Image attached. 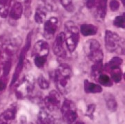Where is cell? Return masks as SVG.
<instances>
[{
	"label": "cell",
	"mask_w": 125,
	"mask_h": 124,
	"mask_svg": "<svg viewBox=\"0 0 125 124\" xmlns=\"http://www.w3.org/2000/svg\"><path fill=\"white\" fill-rule=\"evenodd\" d=\"M97 80L99 84L104 87H111L113 83L111 78L108 76L104 74H101L99 76Z\"/></svg>",
	"instance_id": "23"
},
{
	"label": "cell",
	"mask_w": 125,
	"mask_h": 124,
	"mask_svg": "<svg viewBox=\"0 0 125 124\" xmlns=\"http://www.w3.org/2000/svg\"><path fill=\"white\" fill-rule=\"evenodd\" d=\"M113 24L116 27L125 29V14L118 15L113 20Z\"/></svg>",
	"instance_id": "26"
},
{
	"label": "cell",
	"mask_w": 125,
	"mask_h": 124,
	"mask_svg": "<svg viewBox=\"0 0 125 124\" xmlns=\"http://www.w3.org/2000/svg\"><path fill=\"white\" fill-rule=\"evenodd\" d=\"M75 124H85L83 122H77V123H76Z\"/></svg>",
	"instance_id": "34"
},
{
	"label": "cell",
	"mask_w": 125,
	"mask_h": 124,
	"mask_svg": "<svg viewBox=\"0 0 125 124\" xmlns=\"http://www.w3.org/2000/svg\"><path fill=\"white\" fill-rule=\"evenodd\" d=\"M11 0H0V16L6 18L9 16Z\"/></svg>",
	"instance_id": "20"
},
{
	"label": "cell",
	"mask_w": 125,
	"mask_h": 124,
	"mask_svg": "<svg viewBox=\"0 0 125 124\" xmlns=\"http://www.w3.org/2000/svg\"><path fill=\"white\" fill-rule=\"evenodd\" d=\"M23 13V6L21 3L16 2L9 11V16L13 20H18L22 17Z\"/></svg>",
	"instance_id": "15"
},
{
	"label": "cell",
	"mask_w": 125,
	"mask_h": 124,
	"mask_svg": "<svg viewBox=\"0 0 125 124\" xmlns=\"http://www.w3.org/2000/svg\"><path fill=\"white\" fill-rule=\"evenodd\" d=\"M98 31L97 27L90 24H83L81 25L80 32L83 36H93L97 34Z\"/></svg>",
	"instance_id": "17"
},
{
	"label": "cell",
	"mask_w": 125,
	"mask_h": 124,
	"mask_svg": "<svg viewBox=\"0 0 125 124\" xmlns=\"http://www.w3.org/2000/svg\"><path fill=\"white\" fill-rule=\"evenodd\" d=\"M37 83H38V85L41 89L45 90V89H47L49 88V86H50L49 81L45 78L44 76L40 75L37 79Z\"/></svg>",
	"instance_id": "24"
},
{
	"label": "cell",
	"mask_w": 125,
	"mask_h": 124,
	"mask_svg": "<svg viewBox=\"0 0 125 124\" xmlns=\"http://www.w3.org/2000/svg\"><path fill=\"white\" fill-rule=\"evenodd\" d=\"M61 4L62 5L63 8L67 10L69 12H72L74 10L73 1L72 0H59Z\"/></svg>",
	"instance_id": "27"
},
{
	"label": "cell",
	"mask_w": 125,
	"mask_h": 124,
	"mask_svg": "<svg viewBox=\"0 0 125 124\" xmlns=\"http://www.w3.org/2000/svg\"><path fill=\"white\" fill-rule=\"evenodd\" d=\"M46 18H47V13L45 10L42 9H40V8L37 9V10H36L35 15H34L35 22L38 24H43L46 21Z\"/></svg>",
	"instance_id": "22"
},
{
	"label": "cell",
	"mask_w": 125,
	"mask_h": 124,
	"mask_svg": "<svg viewBox=\"0 0 125 124\" xmlns=\"http://www.w3.org/2000/svg\"><path fill=\"white\" fill-rule=\"evenodd\" d=\"M31 37H32V32H30L27 38V42L25 46L22 48L21 50V52L20 53V56H19V59H18V62L17 63V65L15 69V72L12 78V80H11V83H10V86H13V84L15 83V82L18 80L19 78V76L20 75L21 72L22 71L23 67H24V60H25V57L27 56V53L28 51L29 50L30 46L31 44Z\"/></svg>",
	"instance_id": "6"
},
{
	"label": "cell",
	"mask_w": 125,
	"mask_h": 124,
	"mask_svg": "<svg viewBox=\"0 0 125 124\" xmlns=\"http://www.w3.org/2000/svg\"><path fill=\"white\" fill-rule=\"evenodd\" d=\"M105 47L108 52L113 53L117 51H124V43L115 32L106 31L105 32Z\"/></svg>",
	"instance_id": "5"
},
{
	"label": "cell",
	"mask_w": 125,
	"mask_h": 124,
	"mask_svg": "<svg viewBox=\"0 0 125 124\" xmlns=\"http://www.w3.org/2000/svg\"><path fill=\"white\" fill-rule=\"evenodd\" d=\"M84 91L87 94H99L102 92V87L100 85L90 82L88 80H85Z\"/></svg>",
	"instance_id": "16"
},
{
	"label": "cell",
	"mask_w": 125,
	"mask_h": 124,
	"mask_svg": "<svg viewBox=\"0 0 125 124\" xmlns=\"http://www.w3.org/2000/svg\"><path fill=\"white\" fill-rule=\"evenodd\" d=\"M96 1H97V0H85L86 6L90 9H93L95 6Z\"/></svg>",
	"instance_id": "31"
},
{
	"label": "cell",
	"mask_w": 125,
	"mask_h": 124,
	"mask_svg": "<svg viewBox=\"0 0 125 124\" xmlns=\"http://www.w3.org/2000/svg\"><path fill=\"white\" fill-rule=\"evenodd\" d=\"M47 60V58H42V57H34L33 58L34 64L38 68H42L45 66Z\"/></svg>",
	"instance_id": "28"
},
{
	"label": "cell",
	"mask_w": 125,
	"mask_h": 124,
	"mask_svg": "<svg viewBox=\"0 0 125 124\" xmlns=\"http://www.w3.org/2000/svg\"><path fill=\"white\" fill-rule=\"evenodd\" d=\"M50 111L46 109H41L37 116V124H55L54 116L49 112Z\"/></svg>",
	"instance_id": "13"
},
{
	"label": "cell",
	"mask_w": 125,
	"mask_h": 124,
	"mask_svg": "<svg viewBox=\"0 0 125 124\" xmlns=\"http://www.w3.org/2000/svg\"><path fill=\"white\" fill-rule=\"evenodd\" d=\"M1 51H0V57H1Z\"/></svg>",
	"instance_id": "36"
},
{
	"label": "cell",
	"mask_w": 125,
	"mask_h": 124,
	"mask_svg": "<svg viewBox=\"0 0 125 124\" xmlns=\"http://www.w3.org/2000/svg\"><path fill=\"white\" fill-rule=\"evenodd\" d=\"M105 101L108 110H109L111 112H115L117 110V104L115 98L111 94H105Z\"/></svg>",
	"instance_id": "19"
},
{
	"label": "cell",
	"mask_w": 125,
	"mask_h": 124,
	"mask_svg": "<svg viewBox=\"0 0 125 124\" xmlns=\"http://www.w3.org/2000/svg\"><path fill=\"white\" fill-rule=\"evenodd\" d=\"M44 103L47 110L54 112L58 110L61 105V97L57 91L52 90L44 98Z\"/></svg>",
	"instance_id": "9"
},
{
	"label": "cell",
	"mask_w": 125,
	"mask_h": 124,
	"mask_svg": "<svg viewBox=\"0 0 125 124\" xmlns=\"http://www.w3.org/2000/svg\"><path fill=\"white\" fill-rule=\"evenodd\" d=\"M84 51L88 58L94 63L102 62L104 53L99 42L97 40L92 39L88 40L84 45Z\"/></svg>",
	"instance_id": "3"
},
{
	"label": "cell",
	"mask_w": 125,
	"mask_h": 124,
	"mask_svg": "<svg viewBox=\"0 0 125 124\" xmlns=\"http://www.w3.org/2000/svg\"><path fill=\"white\" fill-rule=\"evenodd\" d=\"M58 26V20L56 17H52L46 19L44 22L43 34L46 39H52L57 31Z\"/></svg>",
	"instance_id": "10"
},
{
	"label": "cell",
	"mask_w": 125,
	"mask_h": 124,
	"mask_svg": "<svg viewBox=\"0 0 125 124\" xmlns=\"http://www.w3.org/2000/svg\"><path fill=\"white\" fill-rule=\"evenodd\" d=\"M36 79L31 74L25 76L16 87L15 94L19 99L31 95L35 87Z\"/></svg>",
	"instance_id": "4"
},
{
	"label": "cell",
	"mask_w": 125,
	"mask_h": 124,
	"mask_svg": "<svg viewBox=\"0 0 125 124\" xmlns=\"http://www.w3.org/2000/svg\"><path fill=\"white\" fill-rule=\"evenodd\" d=\"M120 1L122 3V5H123V6H125V0H120Z\"/></svg>",
	"instance_id": "33"
},
{
	"label": "cell",
	"mask_w": 125,
	"mask_h": 124,
	"mask_svg": "<svg viewBox=\"0 0 125 124\" xmlns=\"http://www.w3.org/2000/svg\"><path fill=\"white\" fill-rule=\"evenodd\" d=\"M6 87V84L4 80L0 78V92L4 91Z\"/></svg>",
	"instance_id": "32"
},
{
	"label": "cell",
	"mask_w": 125,
	"mask_h": 124,
	"mask_svg": "<svg viewBox=\"0 0 125 124\" xmlns=\"http://www.w3.org/2000/svg\"><path fill=\"white\" fill-rule=\"evenodd\" d=\"M22 124H27V123H25V122H24V123H22Z\"/></svg>",
	"instance_id": "35"
},
{
	"label": "cell",
	"mask_w": 125,
	"mask_h": 124,
	"mask_svg": "<svg viewBox=\"0 0 125 124\" xmlns=\"http://www.w3.org/2000/svg\"><path fill=\"white\" fill-rule=\"evenodd\" d=\"M122 62H123L122 59L120 57L118 56L113 57L109 62H108L106 64L105 68L109 71H112L116 69H120L122 64Z\"/></svg>",
	"instance_id": "18"
},
{
	"label": "cell",
	"mask_w": 125,
	"mask_h": 124,
	"mask_svg": "<svg viewBox=\"0 0 125 124\" xmlns=\"http://www.w3.org/2000/svg\"><path fill=\"white\" fill-rule=\"evenodd\" d=\"M95 109H96V105L94 104L88 105L86 109V112H85V116H88L90 119H93Z\"/></svg>",
	"instance_id": "29"
},
{
	"label": "cell",
	"mask_w": 125,
	"mask_h": 124,
	"mask_svg": "<svg viewBox=\"0 0 125 124\" xmlns=\"http://www.w3.org/2000/svg\"><path fill=\"white\" fill-rule=\"evenodd\" d=\"M94 8H95L96 19L99 22H103L107 11V0H97Z\"/></svg>",
	"instance_id": "12"
},
{
	"label": "cell",
	"mask_w": 125,
	"mask_h": 124,
	"mask_svg": "<svg viewBox=\"0 0 125 124\" xmlns=\"http://www.w3.org/2000/svg\"><path fill=\"white\" fill-rule=\"evenodd\" d=\"M67 47L65 41L64 32H61L56 36L54 42L53 51L54 54L60 58H65L67 56Z\"/></svg>",
	"instance_id": "8"
},
{
	"label": "cell",
	"mask_w": 125,
	"mask_h": 124,
	"mask_svg": "<svg viewBox=\"0 0 125 124\" xmlns=\"http://www.w3.org/2000/svg\"><path fill=\"white\" fill-rule=\"evenodd\" d=\"M109 6L112 11H117L120 8V3L117 0H112L109 4Z\"/></svg>",
	"instance_id": "30"
},
{
	"label": "cell",
	"mask_w": 125,
	"mask_h": 124,
	"mask_svg": "<svg viewBox=\"0 0 125 124\" xmlns=\"http://www.w3.org/2000/svg\"><path fill=\"white\" fill-rule=\"evenodd\" d=\"M16 107H11L0 114V124H11L16 115Z\"/></svg>",
	"instance_id": "14"
},
{
	"label": "cell",
	"mask_w": 125,
	"mask_h": 124,
	"mask_svg": "<svg viewBox=\"0 0 125 124\" xmlns=\"http://www.w3.org/2000/svg\"><path fill=\"white\" fill-rule=\"evenodd\" d=\"M72 75L71 67L67 64H61L56 69L55 72V82L60 93L64 94L68 92Z\"/></svg>",
	"instance_id": "1"
},
{
	"label": "cell",
	"mask_w": 125,
	"mask_h": 124,
	"mask_svg": "<svg viewBox=\"0 0 125 124\" xmlns=\"http://www.w3.org/2000/svg\"><path fill=\"white\" fill-rule=\"evenodd\" d=\"M111 79L113 82H115V83H120L122 78V74L120 68L112 70L111 71Z\"/></svg>",
	"instance_id": "25"
},
{
	"label": "cell",
	"mask_w": 125,
	"mask_h": 124,
	"mask_svg": "<svg viewBox=\"0 0 125 124\" xmlns=\"http://www.w3.org/2000/svg\"><path fill=\"white\" fill-rule=\"evenodd\" d=\"M49 53V46L45 40H38L33 46V57H42L47 58Z\"/></svg>",
	"instance_id": "11"
},
{
	"label": "cell",
	"mask_w": 125,
	"mask_h": 124,
	"mask_svg": "<svg viewBox=\"0 0 125 124\" xmlns=\"http://www.w3.org/2000/svg\"><path fill=\"white\" fill-rule=\"evenodd\" d=\"M102 62L94 63L93 65L91 67V77L94 80H97L99 76L102 74Z\"/></svg>",
	"instance_id": "21"
},
{
	"label": "cell",
	"mask_w": 125,
	"mask_h": 124,
	"mask_svg": "<svg viewBox=\"0 0 125 124\" xmlns=\"http://www.w3.org/2000/svg\"><path fill=\"white\" fill-rule=\"evenodd\" d=\"M61 114L63 121L67 124H71L77 118L76 107L71 100L65 99L61 105Z\"/></svg>",
	"instance_id": "7"
},
{
	"label": "cell",
	"mask_w": 125,
	"mask_h": 124,
	"mask_svg": "<svg viewBox=\"0 0 125 124\" xmlns=\"http://www.w3.org/2000/svg\"><path fill=\"white\" fill-rule=\"evenodd\" d=\"M65 41L67 51L73 53L76 50L79 41V31L75 24L67 22L65 24Z\"/></svg>",
	"instance_id": "2"
}]
</instances>
